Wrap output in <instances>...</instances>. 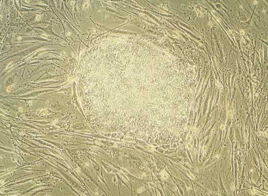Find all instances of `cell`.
<instances>
[{
    "label": "cell",
    "mask_w": 268,
    "mask_h": 196,
    "mask_svg": "<svg viewBox=\"0 0 268 196\" xmlns=\"http://www.w3.org/2000/svg\"><path fill=\"white\" fill-rule=\"evenodd\" d=\"M109 51L107 76L118 114V130L150 140L154 131L156 75L153 48L138 39H118Z\"/></svg>",
    "instance_id": "1"
}]
</instances>
